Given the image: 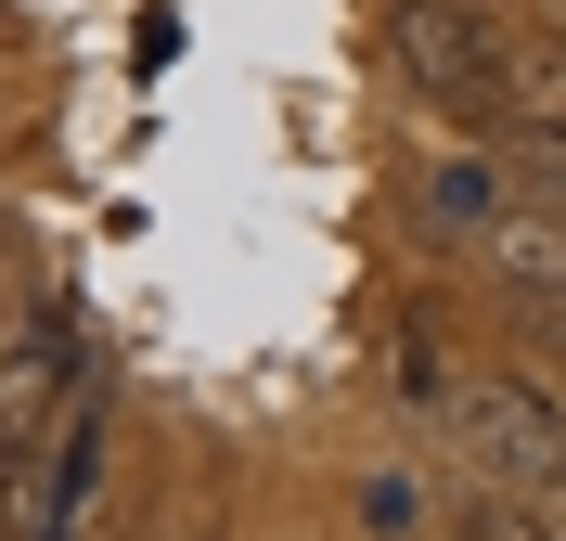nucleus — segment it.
<instances>
[{
	"label": "nucleus",
	"instance_id": "obj_1",
	"mask_svg": "<svg viewBox=\"0 0 566 541\" xmlns=\"http://www.w3.org/2000/svg\"><path fill=\"white\" fill-rule=\"evenodd\" d=\"M451 438H463V465L502 477L515 503H554L566 490V399H554V374H476V387H451Z\"/></svg>",
	"mask_w": 566,
	"mask_h": 541
},
{
	"label": "nucleus",
	"instance_id": "obj_4",
	"mask_svg": "<svg viewBox=\"0 0 566 541\" xmlns=\"http://www.w3.org/2000/svg\"><path fill=\"white\" fill-rule=\"evenodd\" d=\"M463 541H566L541 503H463Z\"/></svg>",
	"mask_w": 566,
	"mask_h": 541
},
{
	"label": "nucleus",
	"instance_id": "obj_3",
	"mask_svg": "<svg viewBox=\"0 0 566 541\" xmlns=\"http://www.w3.org/2000/svg\"><path fill=\"white\" fill-rule=\"evenodd\" d=\"M399 399L412 413H451V374H438V335L424 323H399Z\"/></svg>",
	"mask_w": 566,
	"mask_h": 541
},
{
	"label": "nucleus",
	"instance_id": "obj_5",
	"mask_svg": "<svg viewBox=\"0 0 566 541\" xmlns=\"http://www.w3.org/2000/svg\"><path fill=\"white\" fill-rule=\"evenodd\" d=\"M360 516H374V529H412L424 490H412V477H374V490H360Z\"/></svg>",
	"mask_w": 566,
	"mask_h": 541
},
{
	"label": "nucleus",
	"instance_id": "obj_2",
	"mask_svg": "<svg viewBox=\"0 0 566 541\" xmlns=\"http://www.w3.org/2000/svg\"><path fill=\"white\" fill-rule=\"evenodd\" d=\"M424 219H451V232H502V168H490V155H451V168L424 180Z\"/></svg>",
	"mask_w": 566,
	"mask_h": 541
}]
</instances>
